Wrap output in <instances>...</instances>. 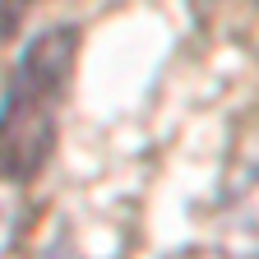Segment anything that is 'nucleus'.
<instances>
[{
  "label": "nucleus",
  "instance_id": "obj_2",
  "mask_svg": "<svg viewBox=\"0 0 259 259\" xmlns=\"http://www.w3.org/2000/svg\"><path fill=\"white\" fill-rule=\"evenodd\" d=\"M37 5V0H0V37H10L19 32V23L28 19V10Z\"/></svg>",
  "mask_w": 259,
  "mask_h": 259
},
{
  "label": "nucleus",
  "instance_id": "obj_3",
  "mask_svg": "<svg viewBox=\"0 0 259 259\" xmlns=\"http://www.w3.org/2000/svg\"><path fill=\"white\" fill-rule=\"evenodd\" d=\"M190 5H194V10H199V14H208L213 5H222V0H190Z\"/></svg>",
  "mask_w": 259,
  "mask_h": 259
},
{
  "label": "nucleus",
  "instance_id": "obj_1",
  "mask_svg": "<svg viewBox=\"0 0 259 259\" xmlns=\"http://www.w3.org/2000/svg\"><path fill=\"white\" fill-rule=\"evenodd\" d=\"M79 56V28L56 23L37 32L5 88L0 107V181H32L56 148V120H60V97L70 88Z\"/></svg>",
  "mask_w": 259,
  "mask_h": 259
}]
</instances>
